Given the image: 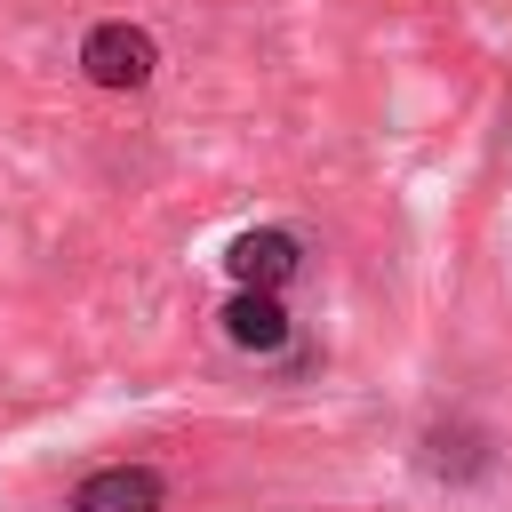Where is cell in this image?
I'll list each match as a JSON object with an SVG mask.
<instances>
[{
    "label": "cell",
    "instance_id": "6da1fadb",
    "mask_svg": "<svg viewBox=\"0 0 512 512\" xmlns=\"http://www.w3.org/2000/svg\"><path fill=\"white\" fill-rule=\"evenodd\" d=\"M152 72H160V40H152L144 24H128V16L88 24V40H80V80H88V88L128 96V88H144Z\"/></svg>",
    "mask_w": 512,
    "mask_h": 512
},
{
    "label": "cell",
    "instance_id": "7a4b0ae2",
    "mask_svg": "<svg viewBox=\"0 0 512 512\" xmlns=\"http://www.w3.org/2000/svg\"><path fill=\"white\" fill-rule=\"evenodd\" d=\"M296 272H304V240H296L288 224H256V232H240V240L224 248V280H232V288L280 296Z\"/></svg>",
    "mask_w": 512,
    "mask_h": 512
},
{
    "label": "cell",
    "instance_id": "3957f363",
    "mask_svg": "<svg viewBox=\"0 0 512 512\" xmlns=\"http://www.w3.org/2000/svg\"><path fill=\"white\" fill-rule=\"evenodd\" d=\"M216 320H224V344H232V352H248V360H280V352L296 344L288 304H280V296H264V288H232Z\"/></svg>",
    "mask_w": 512,
    "mask_h": 512
},
{
    "label": "cell",
    "instance_id": "277c9868",
    "mask_svg": "<svg viewBox=\"0 0 512 512\" xmlns=\"http://www.w3.org/2000/svg\"><path fill=\"white\" fill-rule=\"evenodd\" d=\"M64 512H168V480L152 464H96L64 496Z\"/></svg>",
    "mask_w": 512,
    "mask_h": 512
}]
</instances>
